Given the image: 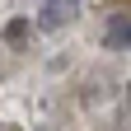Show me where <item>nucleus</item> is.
Here are the masks:
<instances>
[{
	"mask_svg": "<svg viewBox=\"0 0 131 131\" xmlns=\"http://www.w3.org/2000/svg\"><path fill=\"white\" fill-rule=\"evenodd\" d=\"M80 9H84V0H42L38 5V28L42 33H61L80 19Z\"/></svg>",
	"mask_w": 131,
	"mask_h": 131,
	"instance_id": "nucleus-1",
	"label": "nucleus"
},
{
	"mask_svg": "<svg viewBox=\"0 0 131 131\" xmlns=\"http://www.w3.org/2000/svg\"><path fill=\"white\" fill-rule=\"evenodd\" d=\"M103 47H108V52L131 47V19H126V14H112V19H108V28H103Z\"/></svg>",
	"mask_w": 131,
	"mask_h": 131,
	"instance_id": "nucleus-2",
	"label": "nucleus"
},
{
	"mask_svg": "<svg viewBox=\"0 0 131 131\" xmlns=\"http://www.w3.org/2000/svg\"><path fill=\"white\" fill-rule=\"evenodd\" d=\"M28 38H33V28H28V19H9V24H5V42H9V47H24Z\"/></svg>",
	"mask_w": 131,
	"mask_h": 131,
	"instance_id": "nucleus-3",
	"label": "nucleus"
},
{
	"mask_svg": "<svg viewBox=\"0 0 131 131\" xmlns=\"http://www.w3.org/2000/svg\"><path fill=\"white\" fill-rule=\"evenodd\" d=\"M126 103H131V84H126Z\"/></svg>",
	"mask_w": 131,
	"mask_h": 131,
	"instance_id": "nucleus-4",
	"label": "nucleus"
}]
</instances>
